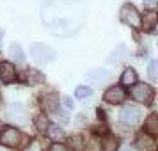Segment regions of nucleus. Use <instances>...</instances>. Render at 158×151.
I'll use <instances>...</instances> for the list:
<instances>
[{"label": "nucleus", "instance_id": "obj_1", "mask_svg": "<svg viewBox=\"0 0 158 151\" xmlns=\"http://www.w3.org/2000/svg\"><path fill=\"white\" fill-rule=\"evenodd\" d=\"M130 94H131V98L139 103H144V105H149L151 101H153V96H155V91H153V87L148 86V84H133V86H130Z\"/></svg>", "mask_w": 158, "mask_h": 151}, {"label": "nucleus", "instance_id": "obj_2", "mask_svg": "<svg viewBox=\"0 0 158 151\" xmlns=\"http://www.w3.org/2000/svg\"><path fill=\"white\" fill-rule=\"evenodd\" d=\"M119 18H121V22L124 23V25H128V27H133V29H142V25H140L142 16H140V13H139L133 6H130V4L121 9Z\"/></svg>", "mask_w": 158, "mask_h": 151}, {"label": "nucleus", "instance_id": "obj_3", "mask_svg": "<svg viewBox=\"0 0 158 151\" xmlns=\"http://www.w3.org/2000/svg\"><path fill=\"white\" fill-rule=\"evenodd\" d=\"M23 141V135L16 128H4L0 133V144L6 148H18Z\"/></svg>", "mask_w": 158, "mask_h": 151}, {"label": "nucleus", "instance_id": "obj_4", "mask_svg": "<svg viewBox=\"0 0 158 151\" xmlns=\"http://www.w3.org/2000/svg\"><path fill=\"white\" fill-rule=\"evenodd\" d=\"M53 50H52L50 46H44V44H32L30 46V57L34 59L36 62L39 64H46V62H50L52 59H53Z\"/></svg>", "mask_w": 158, "mask_h": 151}, {"label": "nucleus", "instance_id": "obj_5", "mask_svg": "<svg viewBox=\"0 0 158 151\" xmlns=\"http://www.w3.org/2000/svg\"><path fill=\"white\" fill-rule=\"evenodd\" d=\"M103 98H105V101L112 103V105H119V103L124 101L126 93H124V89H123L121 86H114V87H110V89L105 91V96H103Z\"/></svg>", "mask_w": 158, "mask_h": 151}, {"label": "nucleus", "instance_id": "obj_6", "mask_svg": "<svg viewBox=\"0 0 158 151\" xmlns=\"http://www.w3.org/2000/svg\"><path fill=\"white\" fill-rule=\"evenodd\" d=\"M140 117H142V112L139 110L137 107H124L121 110V121L126 123V124H137V123L140 121Z\"/></svg>", "mask_w": 158, "mask_h": 151}, {"label": "nucleus", "instance_id": "obj_7", "mask_svg": "<svg viewBox=\"0 0 158 151\" xmlns=\"http://www.w3.org/2000/svg\"><path fill=\"white\" fill-rule=\"evenodd\" d=\"M0 80L4 84H13L16 80V69L11 62H2L0 64Z\"/></svg>", "mask_w": 158, "mask_h": 151}, {"label": "nucleus", "instance_id": "obj_8", "mask_svg": "<svg viewBox=\"0 0 158 151\" xmlns=\"http://www.w3.org/2000/svg\"><path fill=\"white\" fill-rule=\"evenodd\" d=\"M137 149L139 151H156V142H155V137L151 135H140L139 139H137Z\"/></svg>", "mask_w": 158, "mask_h": 151}, {"label": "nucleus", "instance_id": "obj_9", "mask_svg": "<svg viewBox=\"0 0 158 151\" xmlns=\"http://www.w3.org/2000/svg\"><path fill=\"white\" fill-rule=\"evenodd\" d=\"M85 77H87V80L93 82V84H105V82L110 78L108 71H105V69H91Z\"/></svg>", "mask_w": 158, "mask_h": 151}, {"label": "nucleus", "instance_id": "obj_10", "mask_svg": "<svg viewBox=\"0 0 158 151\" xmlns=\"http://www.w3.org/2000/svg\"><path fill=\"white\" fill-rule=\"evenodd\" d=\"M144 132L148 133V135L151 137H156L158 133V117L156 114H151L148 119H146V123H144Z\"/></svg>", "mask_w": 158, "mask_h": 151}, {"label": "nucleus", "instance_id": "obj_11", "mask_svg": "<svg viewBox=\"0 0 158 151\" xmlns=\"http://www.w3.org/2000/svg\"><path fill=\"white\" fill-rule=\"evenodd\" d=\"M119 148V139L114 135H107L101 141V149L103 151H117Z\"/></svg>", "mask_w": 158, "mask_h": 151}, {"label": "nucleus", "instance_id": "obj_12", "mask_svg": "<svg viewBox=\"0 0 158 151\" xmlns=\"http://www.w3.org/2000/svg\"><path fill=\"white\" fill-rule=\"evenodd\" d=\"M140 25H144V29L153 32L155 27H156V13H153V9H151L148 15H144V20H140Z\"/></svg>", "mask_w": 158, "mask_h": 151}, {"label": "nucleus", "instance_id": "obj_13", "mask_svg": "<svg viewBox=\"0 0 158 151\" xmlns=\"http://www.w3.org/2000/svg\"><path fill=\"white\" fill-rule=\"evenodd\" d=\"M27 82L30 86H39L44 82V75L39 69H29L27 71Z\"/></svg>", "mask_w": 158, "mask_h": 151}, {"label": "nucleus", "instance_id": "obj_14", "mask_svg": "<svg viewBox=\"0 0 158 151\" xmlns=\"http://www.w3.org/2000/svg\"><path fill=\"white\" fill-rule=\"evenodd\" d=\"M135 82H137L135 69L126 68V69H124V73H123V77H121V84H123V86H126V87H130V86H133Z\"/></svg>", "mask_w": 158, "mask_h": 151}, {"label": "nucleus", "instance_id": "obj_15", "mask_svg": "<svg viewBox=\"0 0 158 151\" xmlns=\"http://www.w3.org/2000/svg\"><path fill=\"white\" fill-rule=\"evenodd\" d=\"M57 103H59V98L55 96V94H48V96L43 98V105H44V108H46L48 112H53V110L57 108Z\"/></svg>", "mask_w": 158, "mask_h": 151}, {"label": "nucleus", "instance_id": "obj_16", "mask_svg": "<svg viewBox=\"0 0 158 151\" xmlns=\"http://www.w3.org/2000/svg\"><path fill=\"white\" fill-rule=\"evenodd\" d=\"M9 53H11V57L13 59H16V61H25V53H23V50H22V46L18 43H13L11 46H9Z\"/></svg>", "mask_w": 158, "mask_h": 151}, {"label": "nucleus", "instance_id": "obj_17", "mask_svg": "<svg viewBox=\"0 0 158 151\" xmlns=\"http://www.w3.org/2000/svg\"><path fill=\"white\" fill-rule=\"evenodd\" d=\"M48 126H50V121H48V117L44 114H41V115H37L36 117V128L39 130V132H46L48 130Z\"/></svg>", "mask_w": 158, "mask_h": 151}, {"label": "nucleus", "instance_id": "obj_18", "mask_svg": "<svg viewBox=\"0 0 158 151\" xmlns=\"http://www.w3.org/2000/svg\"><path fill=\"white\" fill-rule=\"evenodd\" d=\"M75 96L80 98V100H85V98H89V96H93V89L87 87V86H78L77 91H75Z\"/></svg>", "mask_w": 158, "mask_h": 151}, {"label": "nucleus", "instance_id": "obj_19", "mask_svg": "<svg viewBox=\"0 0 158 151\" xmlns=\"http://www.w3.org/2000/svg\"><path fill=\"white\" fill-rule=\"evenodd\" d=\"M46 133H48L53 141H59V139H62V137H64L62 128H59V126H55V124H50V126H48V130H46Z\"/></svg>", "mask_w": 158, "mask_h": 151}, {"label": "nucleus", "instance_id": "obj_20", "mask_svg": "<svg viewBox=\"0 0 158 151\" xmlns=\"http://www.w3.org/2000/svg\"><path fill=\"white\" fill-rule=\"evenodd\" d=\"M124 52H126V48H124V46H117V50H114V52H112V55L108 57V62L112 64V62H117V61H121V59H123V53H124Z\"/></svg>", "mask_w": 158, "mask_h": 151}, {"label": "nucleus", "instance_id": "obj_21", "mask_svg": "<svg viewBox=\"0 0 158 151\" xmlns=\"http://www.w3.org/2000/svg\"><path fill=\"white\" fill-rule=\"evenodd\" d=\"M156 68H158V64L155 62V61H151L149 66H148V77H149L151 82H156V78H158V75H156Z\"/></svg>", "mask_w": 158, "mask_h": 151}, {"label": "nucleus", "instance_id": "obj_22", "mask_svg": "<svg viewBox=\"0 0 158 151\" xmlns=\"http://www.w3.org/2000/svg\"><path fill=\"white\" fill-rule=\"evenodd\" d=\"M50 151H69V148H68V146H64V144H60V142H55L50 148Z\"/></svg>", "mask_w": 158, "mask_h": 151}, {"label": "nucleus", "instance_id": "obj_23", "mask_svg": "<svg viewBox=\"0 0 158 151\" xmlns=\"http://www.w3.org/2000/svg\"><path fill=\"white\" fill-rule=\"evenodd\" d=\"M62 103H64V107H68V108H75V101H73L69 96H62Z\"/></svg>", "mask_w": 158, "mask_h": 151}, {"label": "nucleus", "instance_id": "obj_24", "mask_svg": "<svg viewBox=\"0 0 158 151\" xmlns=\"http://www.w3.org/2000/svg\"><path fill=\"white\" fill-rule=\"evenodd\" d=\"M142 2H144V6H146L148 9H155L156 7V0H142Z\"/></svg>", "mask_w": 158, "mask_h": 151}, {"label": "nucleus", "instance_id": "obj_25", "mask_svg": "<svg viewBox=\"0 0 158 151\" xmlns=\"http://www.w3.org/2000/svg\"><path fill=\"white\" fill-rule=\"evenodd\" d=\"M53 114L57 115V117H60L62 121H68V115H66L64 112H62V110H59V108H55V110H53Z\"/></svg>", "mask_w": 158, "mask_h": 151}, {"label": "nucleus", "instance_id": "obj_26", "mask_svg": "<svg viewBox=\"0 0 158 151\" xmlns=\"http://www.w3.org/2000/svg\"><path fill=\"white\" fill-rule=\"evenodd\" d=\"M71 144L77 148V149H80V137H73V139H71Z\"/></svg>", "mask_w": 158, "mask_h": 151}, {"label": "nucleus", "instance_id": "obj_27", "mask_svg": "<svg viewBox=\"0 0 158 151\" xmlns=\"http://www.w3.org/2000/svg\"><path fill=\"white\" fill-rule=\"evenodd\" d=\"M2 36H4V30L0 29V39H2Z\"/></svg>", "mask_w": 158, "mask_h": 151}, {"label": "nucleus", "instance_id": "obj_28", "mask_svg": "<svg viewBox=\"0 0 158 151\" xmlns=\"http://www.w3.org/2000/svg\"><path fill=\"white\" fill-rule=\"evenodd\" d=\"M0 126H2V123H0Z\"/></svg>", "mask_w": 158, "mask_h": 151}]
</instances>
